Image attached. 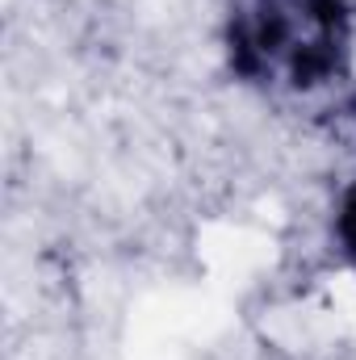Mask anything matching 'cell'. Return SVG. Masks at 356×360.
Listing matches in <instances>:
<instances>
[{
  "instance_id": "obj_2",
  "label": "cell",
  "mask_w": 356,
  "mask_h": 360,
  "mask_svg": "<svg viewBox=\"0 0 356 360\" xmlns=\"http://www.w3.org/2000/svg\"><path fill=\"white\" fill-rule=\"evenodd\" d=\"M348 243H352V256H356V197L348 205Z\"/></svg>"
},
{
  "instance_id": "obj_1",
  "label": "cell",
  "mask_w": 356,
  "mask_h": 360,
  "mask_svg": "<svg viewBox=\"0 0 356 360\" xmlns=\"http://www.w3.org/2000/svg\"><path fill=\"white\" fill-rule=\"evenodd\" d=\"M352 51L340 0H239L231 17L235 68L268 89L310 92L331 84Z\"/></svg>"
}]
</instances>
